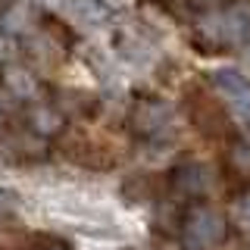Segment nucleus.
Returning <instances> with one entry per match:
<instances>
[{"label":"nucleus","instance_id":"1","mask_svg":"<svg viewBox=\"0 0 250 250\" xmlns=\"http://www.w3.org/2000/svg\"><path fill=\"white\" fill-rule=\"evenodd\" d=\"M225 238V222L213 209H197L188 219V244L194 250H209Z\"/></svg>","mask_w":250,"mask_h":250},{"label":"nucleus","instance_id":"2","mask_svg":"<svg viewBox=\"0 0 250 250\" xmlns=\"http://www.w3.org/2000/svg\"><path fill=\"white\" fill-rule=\"evenodd\" d=\"M69 13L82 22H91V25H104V22L113 16V6L106 0H66Z\"/></svg>","mask_w":250,"mask_h":250},{"label":"nucleus","instance_id":"3","mask_svg":"<svg viewBox=\"0 0 250 250\" xmlns=\"http://www.w3.org/2000/svg\"><path fill=\"white\" fill-rule=\"evenodd\" d=\"M213 84L222 94H229V97L234 100H244L250 97V88H247V78L241 72H234V69H219V72H213Z\"/></svg>","mask_w":250,"mask_h":250},{"label":"nucleus","instance_id":"4","mask_svg":"<svg viewBox=\"0 0 250 250\" xmlns=\"http://www.w3.org/2000/svg\"><path fill=\"white\" fill-rule=\"evenodd\" d=\"M135 113H138L135 122H138L141 131H156V128H163V125L169 122V109L163 104H141Z\"/></svg>","mask_w":250,"mask_h":250},{"label":"nucleus","instance_id":"5","mask_svg":"<svg viewBox=\"0 0 250 250\" xmlns=\"http://www.w3.org/2000/svg\"><path fill=\"white\" fill-rule=\"evenodd\" d=\"M6 84H10L13 94H19V97H31V94H35V78L28 72H22V69H10V72H6Z\"/></svg>","mask_w":250,"mask_h":250},{"label":"nucleus","instance_id":"6","mask_svg":"<svg viewBox=\"0 0 250 250\" xmlns=\"http://www.w3.org/2000/svg\"><path fill=\"white\" fill-rule=\"evenodd\" d=\"M60 122L62 119H60L57 113H50V109H38V113H35V128L44 131V135H47V131H57Z\"/></svg>","mask_w":250,"mask_h":250},{"label":"nucleus","instance_id":"7","mask_svg":"<svg viewBox=\"0 0 250 250\" xmlns=\"http://www.w3.org/2000/svg\"><path fill=\"white\" fill-rule=\"evenodd\" d=\"M234 216H238L244 225H250V194H247V197H241L238 203H234Z\"/></svg>","mask_w":250,"mask_h":250},{"label":"nucleus","instance_id":"8","mask_svg":"<svg viewBox=\"0 0 250 250\" xmlns=\"http://www.w3.org/2000/svg\"><path fill=\"white\" fill-rule=\"evenodd\" d=\"M0 207H13V194L6 188H0Z\"/></svg>","mask_w":250,"mask_h":250},{"label":"nucleus","instance_id":"9","mask_svg":"<svg viewBox=\"0 0 250 250\" xmlns=\"http://www.w3.org/2000/svg\"><path fill=\"white\" fill-rule=\"evenodd\" d=\"M47 250H66V247H47Z\"/></svg>","mask_w":250,"mask_h":250}]
</instances>
